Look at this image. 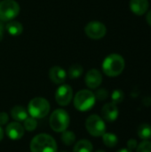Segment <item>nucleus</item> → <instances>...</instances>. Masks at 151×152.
Returning a JSON list of instances; mask_svg holds the SVG:
<instances>
[{"instance_id":"11","label":"nucleus","mask_w":151,"mask_h":152,"mask_svg":"<svg viewBox=\"0 0 151 152\" xmlns=\"http://www.w3.org/2000/svg\"><path fill=\"white\" fill-rule=\"evenodd\" d=\"M85 85L91 89L98 88L102 82V76L98 69H90L85 75Z\"/></svg>"},{"instance_id":"25","label":"nucleus","mask_w":151,"mask_h":152,"mask_svg":"<svg viewBox=\"0 0 151 152\" xmlns=\"http://www.w3.org/2000/svg\"><path fill=\"white\" fill-rule=\"evenodd\" d=\"M95 95V98L99 101H104L108 98L109 96V92L104 89V88H101V89H98L96 91V93L94 94Z\"/></svg>"},{"instance_id":"9","label":"nucleus","mask_w":151,"mask_h":152,"mask_svg":"<svg viewBox=\"0 0 151 152\" xmlns=\"http://www.w3.org/2000/svg\"><path fill=\"white\" fill-rule=\"evenodd\" d=\"M73 98V90L69 85H61L58 87L55 93L56 102L61 106H67L70 103Z\"/></svg>"},{"instance_id":"4","label":"nucleus","mask_w":151,"mask_h":152,"mask_svg":"<svg viewBox=\"0 0 151 152\" xmlns=\"http://www.w3.org/2000/svg\"><path fill=\"white\" fill-rule=\"evenodd\" d=\"M50 126L56 133H62L69 126L70 118L68 112L62 109L55 110L50 117Z\"/></svg>"},{"instance_id":"8","label":"nucleus","mask_w":151,"mask_h":152,"mask_svg":"<svg viewBox=\"0 0 151 152\" xmlns=\"http://www.w3.org/2000/svg\"><path fill=\"white\" fill-rule=\"evenodd\" d=\"M85 32L86 36L92 39H101L106 35L107 28L102 22L93 20L85 26Z\"/></svg>"},{"instance_id":"19","label":"nucleus","mask_w":151,"mask_h":152,"mask_svg":"<svg viewBox=\"0 0 151 152\" xmlns=\"http://www.w3.org/2000/svg\"><path fill=\"white\" fill-rule=\"evenodd\" d=\"M102 141L103 143L109 148H114L118 143L117 136L111 133H105L102 135Z\"/></svg>"},{"instance_id":"10","label":"nucleus","mask_w":151,"mask_h":152,"mask_svg":"<svg viewBox=\"0 0 151 152\" xmlns=\"http://www.w3.org/2000/svg\"><path fill=\"white\" fill-rule=\"evenodd\" d=\"M25 129L21 124L19 122H12L5 127L6 135L12 141H18L21 139L24 135Z\"/></svg>"},{"instance_id":"26","label":"nucleus","mask_w":151,"mask_h":152,"mask_svg":"<svg viewBox=\"0 0 151 152\" xmlns=\"http://www.w3.org/2000/svg\"><path fill=\"white\" fill-rule=\"evenodd\" d=\"M8 120H9L8 114L5 113V112H0V126H4V125H6Z\"/></svg>"},{"instance_id":"2","label":"nucleus","mask_w":151,"mask_h":152,"mask_svg":"<svg viewBox=\"0 0 151 152\" xmlns=\"http://www.w3.org/2000/svg\"><path fill=\"white\" fill-rule=\"evenodd\" d=\"M30 151L57 152V144L51 135L40 134L32 139L30 142Z\"/></svg>"},{"instance_id":"14","label":"nucleus","mask_w":151,"mask_h":152,"mask_svg":"<svg viewBox=\"0 0 151 152\" xmlns=\"http://www.w3.org/2000/svg\"><path fill=\"white\" fill-rule=\"evenodd\" d=\"M149 8L148 0H131L130 9L136 15H143Z\"/></svg>"},{"instance_id":"27","label":"nucleus","mask_w":151,"mask_h":152,"mask_svg":"<svg viewBox=\"0 0 151 152\" xmlns=\"http://www.w3.org/2000/svg\"><path fill=\"white\" fill-rule=\"evenodd\" d=\"M138 146V142L135 140V139H130L128 142H127V148L130 150V151H133L137 148Z\"/></svg>"},{"instance_id":"28","label":"nucleus","mask_w":151,"mask_h":152,"mask_svg":"<svg viewBox=\"0 0 151 152\" xmlns=\"http://www.w3.org/2000/svg\"><path fill=\"white\" fill-rule=\"evenodd\" d=\"M4 26L3 21L0 20V41L3 39V37H4Z\"/></svg>"},{"instance_id":"3","label":"nucleus","mask_w":151,"mask_h":152,"mask_svg":"<svg viewBox=\"0 0 151 152\" xmlns=\"http://www.w3.org/2000/svg\"><path fill=\"white\" fill-rule=\"evenodd\" d=\"M95 95L90 90H81L77 93L74 97V106L75 108L82 112L90 110L95 104Z\"/></svg>"},{"instance_id":"31","label":"nucleus","mask_w":151,"mask_h":152,"mask_svg":"<svg viewBox=\"0 0 151 152\" xmlns=\"http://www.w3.org/2000/svg\"><path fill=\"white\" fill-rule=\"evenodd\" d=\"M117 152H133V151H130L129 149H121Z\"/></svg>"},{"instance_id":"29","label":"nucleus","mask_w":151,"mask_h":152,"mask_svg":"<svg viewBox=\"0 0 151 152\" xmlns=\"http://www.w3.org/2000/svg\"><path fill=\"white\" fill-rule=\"evenodd\" d=\"M147 21H148V23L150 24L151 26V10L148 12V14H147Z\"/></svg>"},{"instance_id":"6","label":"nucleus","mask_w":151,"mask_h":152,"mask_svg":"<svg viewBox=\"0 0 151 152\" xmlns=\"http://www.w3.org/2000/svg\"><path fill=\"white\" fill-rule=\"evenodd\" d=\"M85 128L87 132L94 137L102 136L106 133V125L102 118L98 115H91L85 120Z\"/></svg>"},{"instance_id":"21","label":"nucleus","mask_w":151,"mask_h":152,"mask_svg":"<svg viewBox=\"0 0 151 152\" xmlns=\"http://www.w3.org/2000/svg\"><path fill=\"white\" fill-rule=\"evenodd\" d=\"M61 141L62 142L67 145V146H70L72 145L75 141H76V134H74V132L72 131H68L65 130L62 132L61 134Z\"/></svg>"},{"instance_id":"20","label":"nucleus","mask_w":151,"mask_h":152,"mask_svg":"<svg viewBox=\"0 0 151 152\" xmlns=\"http://www.w3.org/2000/svg\"><path fill=\"white\" fill-rule=\"evenodd\" d=\"M83 67L80 65V64H73L72 66L69 67V71H68V75H69V77L71 78V79H76L79 77L82 76L83 74Z\"/></svg>"},{"instance_id":"30","label":"nucleus","mask_w":151,"mask_h":152,"mask_svg":"<svg viewBox=\"0 0 151 152\" xmlns=\"http://www.w3.org/2000/svg\"><path fill=\"white\" fill-rule=\"evenodd\" d=\"M3 138H4V130H3L2 127L0 126V142L3 140Z\"/></svg>"},{"instance_id":"17","label":"nucleus","mask_w":151,"mask_h":152,"mask_svg":"<svg viewBox=\"0 0 151 152\" xmlns=\"http://www.w3.org/2000/svg\"><path fill=\"white\" fill-rule=\"evenodd\" d=\"M137 134L142 141H149L151 139V125L148 123L140 125L137 130Z\"/></svg>"},{"instance_id":"22","label":"nucleus","mask_w":151,"mask_h":152,"mask_svg":"<svg viewBox=\"0 0 151 152\" xmlns=\"http://www.w3.org/2000/svg\"><path fill=\"white\" fill-rule=\"evenodd\" d=\"M23 122H24L23 127H24V129L27 130L28 132H32V131H34V130L36 128V126H37V122H36V118H32V117H31V118L28 117Z\"/></svg>"},{"instance_id":"24","label":"nucleus","mask_w":151,"mask_h":152,"mask_svg":"<svg viewBox=\"0 0 151 152\" xmlns=\"http://www.w3.org/2000/svg\"><path fill=\"white\" fill-rule=\"evenodd\" d=\"M136 152H151V142L143 141L138 144L136 148Z\"/></svg>"},{"instance_id":"5","label":"nucleus","mask_w":151,"mask_h":152,"mask_svg":"<svg viewBox=\"0 0 151 152\" xmlns=\"http://www.w3.org/2000/svg\"><path fill=\"white\" fill-rule=\"evenodd\" d=\"M50 111V103L42 97L32 99L28 105V112L34 118H43L48 115Z\"/></svg>"},{"instance_id":"16","label":"nucleus","mask_w":151,"mask_h":152,"mask_svg":"<svg viewBox=\"0 0 151 152\" xmlns=\"http://www.w3.org/2000/svg\"><path fill=\"white\" fill-rule=\"evenodd\" d=\"M11 116L15 121L20 122L24 121L28 117V112L21 106H15L11 110Z\"/></svg>"},{"instance_id":"1","label":"nucleus","mask_w":151,"mask_h":152,"mask_svg":"<svg viewBox=\"0 0 151 152\" xmlns=\"http://www.w3.org/2000/svg\"><path fill=\"white\" fill-rule=\"evenodd\" d=\"M124 58L117 53L108 55L102 62V70L108 77H117L125 69Z\"/></svg>"},{"instance_id":"23","label":"nucleus","mask_w":151,"mask_h":152,"mask_svg":"<svg viewBox=\"0 0 151 152\" xmlns=\"http://www.w3.org/2000/svg\"><path fill=\"white\" fill-rule=\"evenodd\" d=\"M124 98H125V94H124L123 91L120 90V89H117V90L113 91V93L111 94L112 102L115 103V104L121 103L124 101Z\"/></svg>"},{"instance_id":"18","label":"nucleus","mask_w":151,"mask_h":152,"mask_svg":"<svg viewBox=\"0 0 151 152\" xmlns=\"http://www.w3.org/2000/svg\"><path fill=\"white\" fill-rule=\"evenodd\" d=\"M93 147L90 141L88 140H80L76 143L73 148V152H93Z\"/></svg>"},{"instance_id":"7","label":"nucleus","mask_w":151,"mask_h":152,"mask_svg":"<svg viewBox=\"0 0 151 152\" xmlns=\"http://www.w3.org/2000/svg\"><path fill=\"white\" fill-rule=\"evenodd\" d=\"M20 12V5L14 0H3L0 2V20L2 21L12 20Z\"/></svg>"},{"instance_id":"32","label":"nucleus","mask_w":151,"mask_h":152,"mask_svg":"<svg viewBox=\"0 0 151 152\" xmlns=\"http://www.w3.org/2000/svg\"><path fill=\"white\" fill-rule=\"evenodd\" d=\"M95 152H106V151H95Z\"/></svg>"},{"instance_id":"33","label":"nucleus","mask_w":151,"mask_h":152,"mask_svg":"<svg viewBox=\"0 0 151 152\" xmlns=\"http://www.w3.org/2000/svg\"><path fill=\"white\" fill-rule=\"evenodd\" d=\"M62 152H68V151H62Z\"/></svg>"},{"instance_id":"15","label":"nucleus","mask_w":151,"mask_h":152,"mask_svg":"<svg viewBox=\"0 0 151 152\" xmlns=\"http://www.w3.org/2000/svg\"><path fill=\"white\" fill-rule=\"evenodd\" d=\"M5 28L7 30V32L12 36V37H18L20 36L22 31H23V26L20 22L17 21V20H10L6 26H5Z\"/></svg>"},{"instance_id":"12","label":"nucleus","mask_w":151,"mask_h":152,"mask_svg":"<svg viewBox=\"0 0 151 152\" xmlns=\"http://www.w3.org/2000/svg\"><path fill=\"white\" fill-rule=\"evenodd\" d=\"M118 109L117 104L113 103V102H109L105 104L102 107L101 110V117L104 120L108 121V122H113L115 121L117 117H118Z\"/></svg>"},{"instance_id":"13","label":"nucleus","mask_w":151,"mask_h":152,"mask_svg":"<svg viewBox=\"0 0 151 152\" xmlns=\"http://www.w3.org/2000/svg\"><path fill=\"white\" fill-rule=\"evenodd\" d=\"M49 78L56 85L63 84L67 78L66 71L59 66H54L49 70Z\"/></svg>"}]
</instances>
